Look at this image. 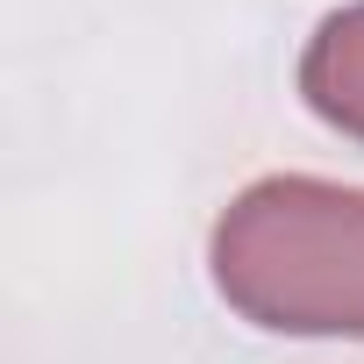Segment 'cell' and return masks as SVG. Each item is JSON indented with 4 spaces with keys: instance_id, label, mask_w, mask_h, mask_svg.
<instances>
[{
    "instance_id": "1",
    "label": "cell",
    "mask_w": 364,
    "mask_h": 364,
    "mask_svg": "<svg viewBox=\"0 0 364 364\" xmlns=\"http://www.w3.org/2000/svg\"><path fill=\"white\" fill-rule=\"evenodd\" d=\"M222 300L272 336H364V193L328 178H257L208 243Z\"/></svg>"
},
{
    "instance_id": "2",
    "label": "cell",
    "mask_w": 364,
    "mask_h": 364,
    "mask_svg": "<svg viewBox=\"0 0 364 364\" xmlns=\"http://www.w3.org/2000/svg\"><path fill=\"white\" fill-rule=\"evenodd\" d=\"M300 93L328 129L364 143V0L357 8H336L314 29V43L300 58Z\"/></svg>"
}]
</instances>
